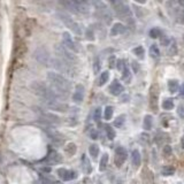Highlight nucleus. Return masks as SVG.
Returning <instances> with one entry per match:
<instances>
[{
    "label": "nucleus",
    "instance_id": "43",
    "mask_svg": "<svg viewBox=\"0 0 184 184\" xmlns=\"http://www.w3.org/2000/svg\"><path fill=\"white\" fill-rule=\"evenodd\" d=\"M90 137H91V139H97L98 138V132H97V130H93L90 132Z\"/></svg>",
    "mask_w": 184,
    "mask_h": 184
},
{
    "label": "nucleus",
    "instance_id": "51",
    "mask_svg": "<svg viewBox=\"0 0 184 184\" xmlns=\"http://www.w3.org/2000/svg\"><path fill=\"white\" fill-rule=\"evenodd\" d=\"M99 184H100V183H99Z\"/></svg>",
    "mask_w": 184,
    "mask_h": 184
},
{
    "label": "nucleus",
    "instance_id": "28",
    "mask_svg": "<svg viewBox=\"0 0 184 184\" xmlns=\"http://www.w3.org/2000/svg\"><path fill=\"white\" fill-rule=\"evenodd\" d=\"M108 79H110V73H108V71H104L103 74H101V76H100V78H99V85L100 86L104 85L105 83L108 82Z\"/></svg>",
    "mask_w": 184,
    "mask_h": 184
},
{
    "label": "nucleus",
    "instance_id": "33",
    "mask_svg": "<svg viewBox=\"0 0 184 184\" xmlns=\"http://www.w3.org/2000/svg\"><path fill=\"white\" fill-rule=\"evenodd\" d=\"M130 76H131V74H130V71H129V69L125 68V69L122 71V79L125 82H129L130 81Z\"/></svg>",
    "mask_w": 184,
    "mask_h": 184
},
{
    "label": "nucleus",
    "instance_id": "19",
    "mask_svg": "<svg viewBox=\"0 0 184 184\" xmlns=\"http://www.w3.org/2000/svg\"><path fill=\"white\" fill-rule=\"evenodd\" d=\"M131 161H132V165H134L136 168L141 166V162H142V158H141V153L138 152L137 150H135L132 154H131Z\"/></svg>",
    "mask_w": 184,
    "mask_h": 184
},
{
    "label": "nucleus",
    "instance_id": "32",
    "mask_svg": "<svg viewBox=\"0 0 184 184\" xmlns=\"http://www.w3.org/2000/svg\"><path fill=\"white\" fill-rule=\"evenodd\" d=\"M106 132L108 139H114L115 136H116V132H115V130L112 127H106Z\"/></svg>",
    "mask_w": 184,
    "mask_h": 184
},
{
    "label": "nucleus",
    "instance_id": "34",
    "mask_svg": "<svg viewBox=\"0 0 184 184\" xmlns=\"http://www.w3.org/2000/svg\"><path fill=\"white\" fill-rule=\"evenodd\" d=\"M160 36V30L158 28H153L150 30V37L152 38H158Z\"/></svg>",
    "mask_w": 184,
    "mask_h": 184
},
{
    "label": "nucleus",
    "instance_id": "38",
    "mask_svg": "<svg viewBox=\"0 0 184 184\" xmlns=\"http://www.w3.org/2000/svg\"><path fill=\"white\" fill-rule=\"evenodd\" d=\"M100 117H101V110L100 108H97L96 110H95V114H93V119H95V121H98L100 120Z\"/></svg>",
    "mask_w": 184,
    "mask_h": 184
},
{
    "label": "nucleus",
    "instance_id": "6",
    "mask_svg": "<svg viewBox=\"0 0 184 184\" xmlns=\"http://www.w3.org/2000/svg\"><path fill=\"white\" fill-rule=\"evenodd\" d=\"M33 58H35L36 60L38 61L39 64H51V57H50V53H49V51L46 50L45 47H38V49H36L35 52H33Z\"/></svg>",
    "mask_w": 184,
    "mask_h": 184
},
{
    "label": "nucleus",
    "instance_id": "9",
    "mask_svg": "<svg viewBox=\"0 0 184 184\" xmlns=\"http://www.w3.org/2000/svg\"><path fill=\"white\" fill-rule=\"evenodd\" d=\"M62 45H64L66 49H68L69 51L78 52V47L76 46L74 40H73L69 32H64V35H62Z\"/></svg>",
    "mask_w": 184,
    "mask_h": 184
},
{
    "label": "nucleus",
    "instance_id": "15",
    "mask_svg": "<svg viewBox=\"0 0 184 184\" xmlns=\"http://www.w3.org/2000/svg\"><path fill=\"white\" fill-rule=\"evenodd\" d=\"M110 95H113V96H120L121 93L123 92V86L121 83H119V81H115L113 82V84L110 86Z\"/></svg>",
    "mask_w": 184,
    "mask_h": 184
},
{
    "label": "nucleus",
    "instance_id": "12",
    "mask_svg": "<svg viewBox=\"0 0 184 184\" xmlns=\"http://www.w3.org/2000/svg\"><path fill=\"white\" fill-rule=\"evenodd\" d=\"M57 174L58 176L60 177L62 181H71L74 180V178H76V173H74V171H71V170H68L66 169V168H59V169L57 170Z\"/></svg>",
    "mask_w": 184,
    "mask_h": 184
},
{
    "label": "nucleus",
    "instance_id": "2",
    "mask_svg": "<svg viewBox=\"0 0 184 184\" xmlns=\"http://www.w3.org/2000/svg\"><path fill=\"white\" fill-rule=\"evenodd\" d=\"M31 89L33 90L36 95L42 97L44 101H47V100H58L59 101V99H60L53 89L47 86L42 82H33L31 84Z\"/></svg>",
    "mask_w": 184,
    "mask_h": 184
},
{
    "label": "nucleus",
    "instance_id": "29",
    "mask_svg": "<svg viewBox=\"0 0 184 184\" xmlns=\"http://www.w3.org/2000/svg\"><path fill=\"white\" fill-rule=\"evenodd\" d=\"M162 108L165 110H170L174 108V103L171 99H166L165 101L162 103Z\"/></svg>",
    "mask_w": 184,
    "mask_h": 184
},
{
    "label": "nucleus",
    "instance_id": "48",
    "mask_svg": "<svg viewBox=\"0 0 184 184\" xmlns=\"http://www.w3.org/2000/svg\"><path fill=\"white\" fill-rule=\"evenodd\" d=\"M182 146H183V149H184V137L182 138Z\"/></svg>",
    "mask_w": 184,
    "mask_h": 184
},
{
    "label": "nucleus",
    "instance_id": "30",
    "mask_svg": "<svg viewBox=\"0 0 184 184\" xmlns=\"http://www.w3.org/2000/svg\"><path fill=\"white\" fill-rule=\"evenodd\" d=\"M124 122H125V116L124 115H120L116 120H114V127L121 128L124 124Z\"/></svg>",
    "mask_w": 184,
    "mask_h": 184
},
{
    "label": "nucleus",
    "instance_id": "39",
    "mask_svg": "<svg viewBox=\"0 0 184 184\" xmlns=\"http://www.w3.org/2000/svg\"><path fill=\"white\" fill-rule=\"evenodd\" d=\"M177 114H178V116L184 119V106L183 105H181V106L177 107Z\"/></svg>",
    "mask_w": 184,
    "mask_h": 184
},
{
    "label": "nucleus",
    "instance_id": "45",
    "mask_svg": "<svg viewBox=\"0 0 184 184\" xmlns=\"http://www.w3.org/2000/svg\"><path fill=\"white\" fill-rule=\"evenodd\" d=\"M114 64H115V58H114V57L110 58V67L113 68L114 67Z\"/></svg>",
    "mask_w": 184,
    "mask_h": 184
},
{
    "label": "nucleus",
    "instance_id": "50",
    "mask_svg": "<svg viewBox=\"0 0 184 184\" xmlns=\"http://www.w3.org/2000/svg\"><path fill=\"white\" fill-rule=\"evenodd\" d=\"M183 39H184V35H183Z\"/></svg>",
    "mask_w": 184,
    "mask_h": 184
},
{
    "label": "nucleus",
    "instance_id": "10",
    "mask_svg": "<svg viewBox=\"0 0 184 184\" xmlns=\"http://www.w3.org/2000/svg\"><path fill=\"white\" fill-rule=\"evenodd\" d=\"M128 156V153H127V150L120 146V147H117L116 151H115V165L117 167H121L122 166V163L125 161Z\"/></svg>",
    "mask_w": 184,
    "mask_h": 184
},
{
    "label": "nucleus",
    "instance_id": "26",
    "mask_svg": "<svg viewBox=\"0 0 184 184\" xmlns=\"http://www.w3.org/2000/svg\"><path fill=\"white\" fill-rule=\"evenodd\" d=\"M107 163H108V154H104L103 158H101V160H100V165H99V169L103 171V170H105V168L107 167Z\"/></svg>",
    "mask_w": 184,
    "mask_h": 184
},
{
    "label": "nucleus",
    "instance_id": "25",
    "mask_svg": "<svg viewBox=\"0 0 184 184\" xmlns=\"http://www.w3.org/2000/svg\"><path fill=\"white\" fill-rule=\"evenodd\" d=\"M113 107L112 106H107L106 108H105V110H104V117H105V120L110 121L112 117H113Z\"/></svg>",
    "mask_w": 184,
    "mask_h": 184
},
{
    "label": "nucleus",
    "instance_id": "23",
    "mask_svg": "<svg viewBox=\"0 0 184 184\" xmlns=\"http://www.w3.org/2000/svg\"><path fill=\"white\" fill-rule=\"evenodd\" d=\"M161 173H162L163 176H171L175 173V168L171 166H165L161 170Z\"/></svg>",
    "mask_w": 184,
    "mask_h": 184
},
{
    "label": "nucleus",
    "instance_id": "27",
    "mask_svg": "<svg viewBox=\"0 0 184 184\" xmlns=\"http://www.w3.org/2000/svg\"><path fill=\"white\" fill-rule=\"evenodd\" d=\"M150 54H151V57L152 58H159V55H160L159 47L156 45H152L150 47Z\"/></svg>",
    "mask_w": 184,
    "mask_h": 184
},
{
    "label": "nucleus",
    "instance_id": "13",
    "mask_svg": "<svg viewBox=\"0 0 184 184\" xmlns=\"http://www.w3.org/2000/svg\"><path fill=\"white\" fill-rule=\"evenodd\" d=\"M61 5L64 6L67 11L71 12V13H79V1H70V0H67V1H61Z\"/></svg>",
    "mask_w": 184,
    "mask_h": 184
},
{
    "label": "nucleus",
    "instance_id": "44",
    "mask_svg": "<svg viewBox=\"0 0 184 184\" xmlns=\"http://www.w3.org/2000/svg\"><path fill=\"white\" fill-rule=\"evenodd\" d=\"M86 38H88L89 40H92V39H93V33L91 32V30H88V31H86Z\"/></svg>",
    "mask_w": 184,
    "mask_h": 184
},
{
    "label": "nucleus",
    "instance_id": "49",
    "mask_svg": "<svg viewBox=\"0 0 184 184\" xmlns=\"http://www.w3.org/2000/svg\"><path fill=\"white\" fill-rule=\"evenodd\" d=\"M182 95L184 96V84H183V86H182Z\"/></svg>",
    "mask_w": 184,
    "mask_h": 184
},
{
    "label": "nucleus",
    "instance_id": "24",
    "mask_svg": "<svg viewBox=\"0 0 184 184\" xmlns=\"http://www.w3.org/2000/svg\"><path fill=\"white\" fill-rule=\"evenodd\" d=\"M64 151H66L69 156H74L75 153H76V151H77V147H76V145H75L74 143H69V144H67Z\"/></svg>",
    "mask_w": 184,
    "mask_h": 184
},
{
    "label": "nucleus",
    "instance_id": "11",
    "mask_svg": "<svg viewBox=\"0 0 184 184\" xmlns=\"http://www.w3.org/2000/svg\"><path fill=\"white\" fill-rule=\"evenodd\" d=\"M114 9H115V13H116L117 16L120 18H128L130 15V9L127 5L122 4V3H115V6H114Z\"/></svg>",
    "mask_w": 184,
    "mask_h": 184
},
{
    "label": "nucleus",
    "instance_id": "5",
    "mask_svg": "<svg viewBox=\"0 0 184 184\" xmlns=\"http://www.w3.org/2000/svg\"><path fill=\"white\" fill-rule=\"evenodd\" d=\"M59 18H60V20L62 22H64V24L67 25L68 28L70 29V30H73V31L76 33V35H82V29H81V25L78 24L77 22H75L73 18L69 16L68 14H66V13H64V12H60L59 13Z\"/></svg>",
    "mask_w": 184,
    "mask_h": 184
},
{
    "label": "nucleus",
    "instance_id": "47",
    "mask_svg": "<svg viewBox=\"0 0 184 184\" xmlns=\"http://www.w3.org/2000/svg\"><path fill=\"white\" fill-rule=\"evenodd\" d=\"M178 4H180L181 6H183V7H184V0H180V1H178Z\"/></svg>",
    "mask_w": 184,
    "mask_h": 184
},
{
    "label": "nucleus",
    "instance_id": "14",
    "mask_svg": "<svg viewBox=\"0 0 184 184\" xmlns=\"http://www.w3.org/2000/svg\"><path fill=\"white\" fill-rule=\"evenodd\" d=\"M39 114H40V116H42V119H44V120L46 121V122H49V123H60V117L57 116L55 114H52V113H49V112H39Z\"/></svg>",
    "mask_w": 184,
    "mask_h": 184
},
{
    "label": "nucleus",
    "instance_id": "4",
    "mask_svg": "<svg viewBox=\"0 0 184 184\" xmlns=\"http://www.w3.org/2000/svg\"><path fill=\"white\" fill-rule=\"evenodd\" d=\"M55 52L58 54V58L61 59V60L66 61L68 64H74L77 61V58L76 55H74V53H71L70 51L66 49L64 45H57L55 46Z\"/></svg>",
    "mask_w": 184,
    "mask_h": 184
},
{
    "label": "nucleus",
    "instance_id": "18",
    "mask_svg": "<svg viewBox=\"0 0 184 184\" xmlns=\"http://www.w3.org/2000/svg\"><path fill=\"white\" fill-rule=\"evenodd\" d=\"M125 31V27L122 23H115L113 25V28L110 30V35L112 36H119L121 33H123Z\"/></svg>",
    "mask_w": 184,
    "mask_h": 184
},
{
    "label": "nucleus",
    "instance_id": "3",
    "mask_svg": "<svg viewBox=\"0 0 184 184\" xmlns=\"http://www.w3.org/2000/svg\"><path fill=\"white\" fill-rule=\"evenodd\" d=\"M50 64H52L58 71H60L62 74L69 75V76H74L75 75V70H74V68H73V66H71L70 64L66 62V61L59 59V58L52 59Z\"/></svg>",
    "mask_w": 184,
    "mask_h": 184
},
{
    "label": "nucleus",
    "instance_id": "42",
    "mask_svg": "<svg viewBox=\"0 0 184 184\" xmlns=\"http://www.w3.org/2000/svg\"><path fill=\"white\" fill-rule=\"evenodd\" d=\"M161 44H162L163 46H168L169 45V38H168V37H162V38H161Z\"/></svg>",
    "mask_w": 184,
    "mask_h": 184
},
{
    "label": "nucleus",
    "instance_id": "1",
    "mask_svg": "<svg viewBox=\"0 0 184 184\" xmlns=\"http://www.w3.org/2000/svg\"><path fill=\"white\" fill-rule=\"evenodd\" d=\"M47 79L50 81L52 89L55 91V93L59 96L60 99L66 98L68 96V92L71 90V84L64 76L58 74V73H54V71H50V73H47Z\"/></svg>",
    "mask_w": 184,
    "mask_h": 184
},
{
    "label": "nucleus",
    "instance_id": "41",
    "mask_svg": "<svg viewBox=\"0 0 184 184\" xmlns=\"http://www.w3.org/2000/svg\"><path fill=\"white\" fill-rule=\"evenodd\" d=\"M163 154L165 156H170L171 154V147L169 145H166L163 147Z\"/></svg>",
    "mask_w": 184,
    "mask_h": 184
},
{
    "label": "nucleus",
    "instance_id": "37",
    "mask_svg": "<svg viewBox=\"0 0 184 184\" xmlns=\"http://www.w3.org/2000/svg\"><path fill=\"white\" fill-rule=\"evenodd\" d=\"M99 70H100V62L98 59H96L95 62H93V71H95V74H98Z\"/></svg>",
    "mask_w": 184,
    "mask_h": 184
},
{
    "label": "nucleus",
    "instance_id": "20",
    "mask_svg": "<svg viewBox=\"0 0 184 184\" xmlns=\"http://www.w3.org/2000/svg\"><path fill=\"white\" fill-rule=\"evenodd\" d=\"M177 89H178V81H176V79H169L168 81V90L170 91V93L177 92Z\"/></svg>",
    "mask_w": 184,
    "mask_h": 184
},
{
    "label": "nucleus",
    "instance_id": "40",
    "mask_svg": "<svg viewBox=\"0 0 184 184\" xmlns=\"http://www.w3.org/2000/svg\"><path fill=\"white\" fill-rule=\"evenodd\" d=\"M117 69L120 71H123L125 69V66H124V61L122 60H119L117 61Z\"/></svg>",
    "mask_w": 184,
    "mask_h": 184
},
{
    "label": "nucleus",
    "instance_id": "35",
    "mask_svg": "<svg viewBox=\"0 0 184 184\" xmlns=\"http://www.w3.org/2000/svg\"><path fill=\"white\" fill-rule=\"evenodd\" d=\"M50 160L52 161V162H61V156L59 154V153H53L52 154V156H50Z\"/></svg>",
    "mask_w": 184,
    "mask_h": 184
},
{
    "label": "nucleus",
    "instance_id": "16",
    "mask_svg": "<svg viewBox=\"0 0 184 184\" xmlns=\"http://www.w3.org/2000/svg\"><path fill=\"white\" fill-rule=\"evenodd\" d=\"M84 98V88L82 85H77L76 86V91L73 95V100L75 103H82Z\"/></svg>",
    "mask_w": 184,
    "mask_h": 184
},
{
    "label": "nucleus",
    "instance_id": "36",
    "mask_svg": "<svg viewBox=\"0 0 184 184\" xmlns=\"http://www.w3.org/2000/svg\"><path fill=\"white\" fill-rule=\"evenodd\" d=\"M168 53H169V55H175L177 53V46L175 43L171 44V46H170L169 50H168Z\"/></svg>",
    "mask_w": 184,
    "mask_h": 184
},
{
    "label": "nucleus",
    "instance_id": "7",
    "mask_svg": "<svg viewBox=\"0 0 184 184\" xmlns=\"http://www.w3.org/2000/svg\"><path fill=\"white\" fill-rule=\"evenodd\" d=\"M158 100H159V88L156 84H153L150 88V107L154 113L158 112Z\"/></svg>",
    "mask_w": 184,
    "mask_h": 184
},
{
    "label": "nucleus",
    "instance_id": "46",
    "mask_svg": "<svg viewBox=\"0 0 184 184\" xmlns=\"http://www.w3.org/2000/svg\"><path fill=\"white\" fill-rule=\"evenodd\" d=\"M132 67L135 68V71L137 73V71H138V64L136 62V61H134V62H132Z\"/></svg>",
    "mask_w": 184,
    "mask_h": 184
},
{
    "label": "nucleus",
    "instance_id": "22",
    "mask_svg": "<svg viewBox=\"0 0 184 184\" xmlns=\"http://www.w3.org/2000/svg\"><path fill=\"white\" fill-rule=\"evenodd\" d=\"M89 152H90V156L93 158V159H97V156L99 154V146L97 144H92L90 147H89Z\"/></svg>",
    "mask_w": 184,
    "mask_h": 184
},
{
    "label": "nucleus",
    "instance_id": "8",
    "mask_svg": "<svg viewBox=\"0 0 184 184\" xmlns=\"http://www.w3.org/2000/svg\"><path fill=\"white\" fill-rule=\"evenodd\" d=\"M44 104L46 105V107L58 112H67L69 110V106L67 104H62L58 100H47V101H44Z\"/></svg>",
    "mask_w": 184,
    "mask_h": 184
},
{
    "label": "nucleus",
    "instance_id": "31",
    "mask_svg": "<svg viewBox=\"0 0 184 184\" xmlns=\"http://www.w3.org/2000/svg\"><path fill=\"white\" fill-rule=\"evenodd\" d=\"M134 53L136 54L138 58L143 59V58H144V53H145V51H144V47H143V46H137L136 49H134Z\"/></svg>",
    "mask_w": 184,
    "mask_h": 184
},
{
    "label": "nucleus",
    "instance_id": "21",
    "mask_svg": "<svg viewBox=\"0 0 184 184\" xmlns=\"http://www.w3.org/2000/svg\"><path fill=\"white\" fill-rule=\"evenodd\" d=\"M152 125H153V119L151 115H146L145 119H144V123H143V128L145 129V130H150V129H152Z\"/></svg>",
    "mask_w": 184,
    "mask_h": 184
},
{
    "label": "nucleus",
    "instance_id": "17",
    "mask_svg": "<svg viewBox=\"0 0 184 184\" xmlns=\"http://www.w3.org/2000/svg\"><path fill=\"white\" fill-rule=\"evenodd\" d=\"M82 167H83V170H84L85 174H90L92 171V166L90 163V160L85 154L82 156Z\"/></svg>",
    "mask_w": 184,
    "mask_h": 184
}]
</instances>
